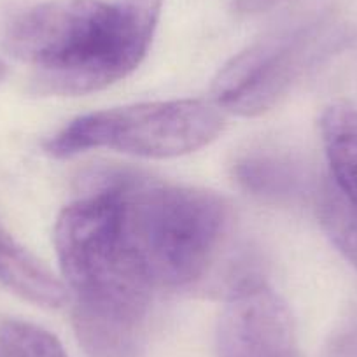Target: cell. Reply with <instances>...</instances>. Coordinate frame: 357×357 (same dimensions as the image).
I'll use <instances>...</instances> for the list:
<instances>
[{
  "label": "cell",
  "mask_w": 357,
  "mask_h": 357,
  "mask_svg": "<svg viewBox=\"0 0 357 357\" xmlns=\"http://www.w3.org/2000/svg\"><path fill=\"white\" fill-rule=\"evenodd\" d=\"M53 240L82 349L89 357L132 356L156 289L114 197L91 174L79 197L58 214Z\"/></svg>",
  "instance_id": "obj_1"
},
{
  "label": "cell",
  "mask_w": 357,
  "mask_h": 357,
  "mask_svg": "<svg viewBox=\"0 0 357 357\" xmlns=\"http://www.w3.org/2000/svg\"><path fill=\"white\" fill-rule=\"evenodd\" d=\"M165 0H47L16 16L6 50L43 93L74 97L128 77L146 58Z\"/></svg>",
  "instance_id": "obj_2"
},
{
  "label": "cell",
  "mask_w": 357,
  "mask_h": 357,
  "mask_svg": "<svg viewBox=\"0 0 357 357\" xmlns=\"http://www.w3.org/2000/svg\"><path fill=\"white\" fill-rule=\"evenodd\" d=\"M91 175L114 197L154 289H191L208 279L231 231L225 198L130 168H100Z\"/></svg>",
  "instance_id": "obj_3"
},
{
  "label": "cell",
  "mask_w": 357,
  "mask_h": 357,
  "mask_svg": "<svg viewBox=\"0 0 357 357\" xmlns=\"http://www.w3.org/2000/svg\"><path fill=\"white\" fill-rule=\"evenodd\" d=\"M225 111L198 98L144 102L75 118L46 142L54 158L93 149L140 158H177L208 146L225 130Z\"/></svg>",
  "instance_id": "obj_4"
},
{
  "label": "cell",
  "mask_w": 357,
  "mask_h": 357,
  "mask_svg": "<svg viewBox=\"0 0 357 357\" xmlns=\"http://www.w3.org/2000/svg\"><path fill=\"white\" fill-rule=\"evenodd\" d=\"M326 53L317 25L296 26L259 40L226 61L212 82V102L252 118L275 107Z\"/></svg>",
  "instance_id": "obj_5"
},
{
  "label": "cell",
  "mask_w": 357,
  "mask_h": 357,
  "mask_svg": "<svg viewBox=\"0 0 357 357\" xmlns=\"http://www.w3.org/2000/svg\"><path fill=\"white\" fill-rule=\"evenodd\" d=\"M218 350L219 357H303L289 307L263 279L228 294Z\"/></svg>",
  "instance_id": "obj_6"
},
{
  "label": "cell",
  "mask_w": 357,
  "mask_h": 357,
  "mask_svg": "<svg viewBox=\"0 0 357 357\" xmlns=\"http://www.w3.org/2000/svg\"><path fill=\"white\" fill-rule=\"evenodd\" d=\"M233 178L240 190L268 204H296L308 191L303 163L275 147H257L236 156Z\"/></svg>",
  "instance_id": "obj_7"
},
{
  "label": "cell",
  "mask_w": 357,
  "mask_h": 357,
  "mask_svg": "<svg viewBox=\"0 0 357 357\" xmlns=\"http://www.w3.org/2000/svg\"><path fill=\"white\" fill-rule=\"evenodd\" d=\"M0 286L46 308H58L68 300L63 284L30 250L0 225Z\"/></svg>",
  "instance_id": "obj_8"
},
{
  "label": "cell",
  "mask_w": 357,
  "mask_h": 357,
  "mask_svg": "<svg viewBox=\"0 0 357 357\" xmlns=\"http://www.w3.org/2000/svg\"><path fill=\"white\" fill-rule=\"evenodd\" d=\"M321 137L329 163V178L357 208V109L335 102L321 116Z\"/></svg>",
  "instance_id": "obj_9"
},
{
  "label": "cell",
  "mask_w": 357,
  "mask_h": 357,
  "mask_svg": "<svg viewBox=\"0 0 357 357\" xmlns=\"http://www.w3.org/2000/svg\"><path fill=\"white\" fill-rule=\"evenodd\" d=\"M319 222L338 252L357 270V208L329 177L315 188Z\"/></svg>",
  "instance_id": "obj_10"
},
{
  "label": "cell",
  "mask_w": 357,
  "mask_h": 357,
  "mask_svg": "<svg viewBox=\"0 0 357 357\" xmlns=\"http://www.w3.org/2000/svg\"><path fill=\"white\" fill-rule=\"evenodd\" d=\"M0 352L2 357H68L53 333L16 319L0 324Z\"/></svg>",
  "instance_id": "obj_11"
},
{
  "label": "cell",
  "mask_w": 357,
  "mask_h": 357,
  "mask_svg": "<svg viewBox=\"0 0 357 357\" xmlns=\"http://www.w3.org/2000/svg\"><path fill=\"white\" fill-rule=\"evenodd\" d=\"M6 72H8V68H6V63L0 60V81L6 77Z\"/></svg>",
  "instance_id": "obj_12"
}]
</instances>
